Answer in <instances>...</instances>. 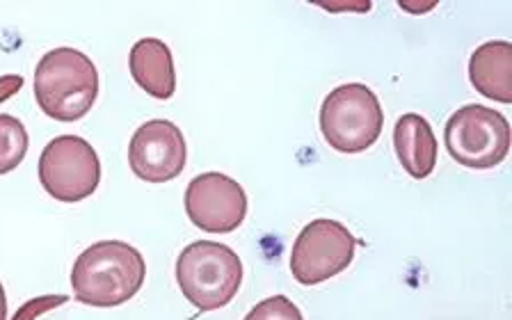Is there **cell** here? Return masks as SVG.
Returning <instances> with one entry per match:
<instances>
[{
	"mask_svg": "<svg viewBox=\"0 0 512 320\" xmlns=\"http://www.w3.org/2000/svg\"><path fill=\"white\" fill-rule=\"evenodd\" d=\"M23 83H26V80H23V76H16V74L0 76V103H5L7 99H12L14 94H19Z\"/></svg>",
	"mask_w": 512,
	"mask_h": 320,
	"instance_id": "16",
	"label": "cell"
},
{
	"mask_svg": "<svg viewBox=\"0 0 512 320\" xmlns=\"http://www.w3.org/2000/svg\"><path fill=\"white\" fill-rule=\"evenodd\" d=\"M186 215L208 234H231L247 215V192L222 172L195 176L186 188Z\"/></svg>",
	"mask_w": 512,
	"mask_h": 320,
	"instance_id": "8",
	"label": "cell"
},
{
	"mask_svg": "<svg viewBox=\"0 0 512 320\" xmlns=\"http://www.w3.org/2000/svg\"><path fill=\"white\" fill-rule=\"evenodd\" d=\"M176 284L197 311L227 307L243 284V261L229 245L195 240L176 259Z\"/></svg>",
	"mask_w": 512,
	"mask_h": 320,
	"instance_id": "3",
	"label": "cell"
},
{
	"mask_svg": "<svg viewBox=\"0 0 512 320\" xmlns=\"http://www.w3.org/2000/svg\"><path fill=\"white\" fill-rule=\"evenodd\" d=\"M30 140L21 119L0 112V176L14 172L28 154Z\"/></svg>",
	"mask_w": 512,
	"mask_h": 320,
	"instance_id": "13",
	"label": "cell"
},
{
	"mask_svg": "<svg viewBox=\"0 0 512 320\" xmlns=\"http://www.w3.org/2000/svg\"><path fill=\"white\" fill-rule=\"evenodd\" d=\"M147 279V263L124 240H99L85 247L71 268V288L87 307L110 309L133 300Z\"/></svg>",
	"mask_w": 512,
	"mask_h": 320,
	"instance_id": "1",
	"label": "cell"
},
{
	"mask_svg": "<svg viewBox=\"0 0 512 320\" xmlns=\"http://www.w3.org/2000/svg\"><path fill=\"white\" fill-rule=\"evenodd\" d=\"M398 163L416 181L428 179L437 167V138L426 117L407 112L394 126Z\"/></svg>",
	"mask_w": 512,
	"mask_h": 320,
	"instance_id": "11",
	"label": "cell"
},
{
	"mask_svg": "<svg viewBox=\"0 0 512 320\" xmlns=\"http://www.w3.org/2000/svg\"><path fill=\"white\" fill-rule=\"evenodd\" d=\"M67 302L69 295H39V298H32L26 304H21L12 320H37L39 316H44L48 311L58 309Z\"/></svg>",
	"mask_w": 512,
	"mask_h": 320,
	"instance_id": "15",
	"label": "cell"
},
{
	"mask_svg": "<svg viewBox=\"0 0 512 320\" xmlns=\"http://www.w3.org/2000/svg\"><path fill=\"white\" fill-rule=\"evenodd\" d=\"M384 112L380 99L364 83H346L325 96L320 106V131L339 154H362L380 140Z\"/></svg>",
	"mask_w": 512,
	"mask_h": 320,
	"instance_id": "4",
	"label": "cell"
},
{
	"mask_svg": "<svg viewBox=\"0 0 512 320\" xmlns=\"http://www.w3.org/2000/svg\"><path fill=\"white\" fill-rule=\"evenodd\" d=\"M359 240L346 224L318 218L311 220L295 238L291 272L302 286H316L341 275L355 259Z\"/></svg>",
	"mask_w": 512,
	"mask_h": 320,
	"instance_id": "7",
	"label": "cell"
},
{
	"mask_svg": "<svg viewBox=\"0 0 512 320\" xmlns=\"http://www.w3.org/2000/svg\"><path fill=\"white\" fill-rule=\"evenodd\" d=\"M39 183L53 199L76 204L92 197L101 183V160L90 142L60 135L39 156Z\"/></svg>",
	"mask_w": 512,
	"mask_h": 320,
	"instance_id": "6",
	"label": "cell"
},
{
	"mask_svg": "<svg viewBox=\"0 0 512 320\" xmlns=\"http://www.w3.org/2000/svg\"><path fill=\"white\" fill-rule=\"evenodd\" d=\"M469 80L485 99L512 103V44L494 39L478 46L469 58Z\"/></svg>",
	"mask_w": 512,
	"mask_h": 320,
	"instance_id": "12",
	"label": "cell"
},
{
	"mask_svg": "<svg viewBox=\"0 0 512 320\" xmlns=\"http://www.w3.org/2000/svg\"><path fill=\"white\" fill-rule=\"evenodd\" d=\"M0 320H7V298L3 284H0Z\"/></svg>",
	"mask_w": 512,
	"mask_h": 320,
	"instance_id": "17",
	"label": "cell"
},
{
	"mask_svg": "<svg viewBox=\"0 0 512 320\" xmlns=\"http://www.w3.org/2000/svg\"><path fill=\"white\" fill-rule=\"evenodd\" d=\"M444 142L455 163L469 170H492L510 154V124L494 108L471 103L448 119Z\"/></svg>",
	"mask_w": 512,
	"mask_h": 320,
	"instance_id": "5",
	"label": "cell"
},
{
	"mask_svg": "<svg viewBox=\"0 0 512 320\" xmlns=\"http://www.w3.org/2000/svg\"><path fill=\"white\" fill-rule=\"evenodd\" d=\"M186 163V138L170 119H149L133 133L128 144V165L140 181H174L186 170Z\"/></svg>",
	"mask_w": 512,
	"mask_h": 320,
	"instance_id": "9",
	"label": "cell"
},
{
	"mask_svg": "<svg viewBox=\"0 0 512 320\" xmlns=\"http://www.w3.org/2000/svg\"><path fill=\"white\" fill-rule=\"evenodd\" d=\"M243 320H304V316L298 304L288 300L286 295H272L252 307Z\"/></svg>",
	"mask_w": 512,
	"mask_h": 320,
	"instance_id": "14",
	"label": "cell"
},
{
	"mask_svg": "<svg viewBox=\"0 0 512 320\" xmlns=\"http://www.w3.org/2000/svg\"><path fill=\"white\" fill-rule=\"evenodd\" d=\"M99 96V71L85 53L62 46L48 51L35 69V99L55 122H78Z\"/></svg>",
	"mask_w": 512,
	"mask_h": 320,
	"instance_id": "2",
	"label": "cell"
},
{
	"mask_svg": "<svg viewBox=\"0 0 512 320\" xmlns=\"http://www.w3.org/2000/svg\"><path fill=\"white\" fill-rule=\"evenodd\" d=\"M128 69L135 85L158 101L172 99L176 92V71L170 46L163 39L144 37L133 44Z\"/></svg>",
	"mask_w": 512,
	"mask_h": 320,
	"instance_id": "10",
	"label": "cell"
}]
</instances>
